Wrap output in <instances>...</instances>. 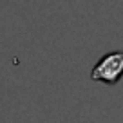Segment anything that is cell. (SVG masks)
I'll list each match as a JSON object with an SVG mask.
<instances>
[{"mask_svg":"<svg viewBox=\"0 0 123 123\" xmlns=\"http://www.w3.org/2000/svg\"><path fill=\"white\" fill-rule=\"evenodd\" d=\"M123 76V51L107 53L92 67L91 78L94 81H103L107 85H116Z\"/></svg>","mask_w":123,"mask_h":123,"instance_id":"cell-1","label":"cell"}]
</instances>
